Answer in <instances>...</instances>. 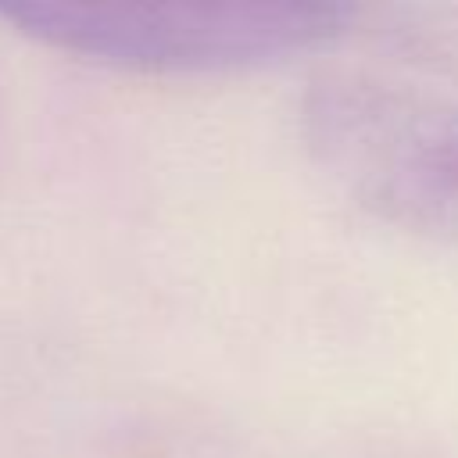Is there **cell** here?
I'll list each match as a JSON object with an SVG mask.
<instances>
[{"label": "cell", "instance_id": "6da1fadb", "mask_svg": "<svg viewBox=\"0 0 458 458\" xmlns=\"http://www.w3.org/2000/svg\"><path fill=\"white\" fill-rule=\"evenodd\" d=\"M301 140L361 211L458 247V100L329 72L301 100Z\"/></svg>", "mask_w": 458, "mask_h": 458}, {"label": "cell", "instance_id": "7a4b0ae2", "mask_svg": "<svg viewBox=\"0 0 458 458\" xmlns=\"http://www.w3.org/2000/svg\"><path fill=\"white\" fill-rule=\"evenodd\" d=\"M0 14L47 47L132 72H250L336 43L351 7L311 0L89 4L18 0Z\"/></svg>", "mask_w": 458, "mask_h": 458}]
</instances>
